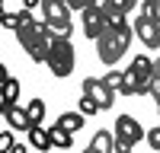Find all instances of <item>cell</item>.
I'll list each match as a JSON object with an SVG mask.
<instances>
[{"instance_id":"obj_1","label":"cell","mask_w":160,"mask_h":153,"mask_svg":"<svg viewBox=\"0 0 160 153\" xmlns=\"http://www.w3.org/2000/svg\"><path fill=\"white\" fill-rule=\"evenodd\" d=\"M131 35H135V29L131 26H106L102 29V35L96 38V51H99V61L102 64H112L118 61L128 51V45H131Z\"/></svg>"},{"instance_id":"obj_2","label":"cell","mask_w":160,"mask_h":153,"mask_svg":"<svg viewBox=\"0 0 160 153\" xmlns=\"http://www.w3.org/2000/svg\"><path fill=\"white\" fill-rule=\"evenodd\" d=\"M151 80H154V61L148 54H138L131 61V67L122 73V86H118V96H141L151 93Z\"/></svg>"},{"instance_id":"obj_3","label":"cell","mask_w":160,"mask_h":153,"mask_svg":"<svg viewBox=\"0 0 160 153\" xmlns=\"http://www.w3.org/2000/svg\"><path fill=\"white\" fill-rule=\"evenodd\" d=\"M45 64H48V70L55 73V76H61V80L74 73L77 51H74V45H71V38H68V35H55V38H51V51H48Z\"/></svg>"},{"instance_id":"obj_4","label":"cell","mask_w":160,"mask_h":153,"mask_svg":"<svg viewBox=\"0 0 160 153\" xmlns=\"http://www.w3.org/2000/svg\"><path fill=\"white\" fill-rule=\"evenodd\" d=\"M42 22L48 26L55 35H68L71 38V7L68 0H42Z\"/></svg>"},{"instance_id":"obj_5","label":"cell","mask_w":160,"mask_h":153,"mask_svg":"<svg viewBox=\"0 0 160 153\" xmlns=\"http://www.w3.org/2000/svg\"><path fill=\"white\" fill-rule=\"evenodd\" d=\"M141 137H144V131H141L138 118H131V115H118L115 118V150L128 153L135 144H141Z\"/></svg>"},{"instance_id":"obj_6","label":"cell","mask_w":160,"mask_h":153,"mask_svg":"<svg viewBox=\"0 0 160 153\" xmlns=\"http://www.w3.org/2000/svg\"><path fill=\"white\" fill-rule=\"evenodd\" d=\"M80 16H83V35L90 38V42H96V38L102 35V29L109 26V22H106L102 3H93V7H87V10H80Z\"/></svg>"},{"instance_id":"obj_7","label":"cell","mask_w":160,"mask_h":153,"mask_svg":"<svg viewBox=\"0 0 160 153\" xmlns=\"http://www.w3.org/2000/svg\"><path fill=\"white\" fill-rule=\"evenodd\" d=\"M83 93L90 99H96L99 109H112V102H115V89L106 83L102 76H87V80H83Z\"/></svg>"},{"instance_id":"obj_8","label":"cell","mask_w":160,"mask_h":153,"mask_svg":"<svg viewBox=\"0 0 160 153\" xmlns=\"http://www.w3.org/2000/svg\"><path fill=\"white\" fill-rule=\"evenodd\" d=\"M42 29H45V22H38V19H32V13L29 10H19V26H16V42L22 45V48H29L38 35H42Z\"/></svg>"},{"instance_id":"obj_9","label":"cell","mask_w":160,"mask_h":153,"mask_svg":"<svg viewBox=\"0 0 160 153\" xmlns=\"http://www.w3.org/2000/svg\"><path fill=\"white\" fill-rule=\"evenodd\" d=\"M131 29H135V35H138L148 48H160V22H154V19H148V16H141V13H138V19L131 22Z\"/></svg>"},{"instance_id":"obj_10","label":"cell","mask_w":160,"mask_h":153,"mask_svg":"<svg viewBox=\"0 0 160 153\" xmlns=\"http://www.w3.org/2000/svg\"><path fill=\"white\" fill-rule=\"evenodd\" d=\"M51 38H55V32H51L48 26H45V29H42V35H38V38H35V42H32L29 48H26V54H29L35 64H45L48 51H51Z\"/></svg>"},{"instance_id":"obj_11","label":"cell","mask_w":160,"mask_h":153,"mask_svg":"<svg viewBox=\"0 0 160 153\" xmlns=\"http://www.w3.org/2000/svg\"><path fill=\"white\" fill-rule=\"evenodd\" d=\"M3 118H7V124H10V131H29V128H32L29 112L19 109V105H10V109L3 112Z\"/></svg>"},{"instance_id":"obj_12","label":"cell","mask_w":160,"mask_h":153,"mask_svg":"<svg viewBox=\"0 0 160 153\" xmlns=\"http://www.w3.org/2000/svg\"><path fill=\"white\" fill-rule=\"evenodd\" d=\"M26 134H29V147H35V150H51V147H55V144H51V131L42 128V124H32Z\"/></svg>"},{"instance_id":"obj_13","label":"cell","mask_w":160,"mask_h":153,"mask_svg":"<svg viewBox=\"0 0 160 153\" xmlns=\"http://www.w3.org/2000/svg\"><path fill=\"white\" fill-rule=\"evenodd\" d=\"M112 150H115V134H109V131H96L87 147V153H112Z\"/></svg>"},{"instance_id":"obj_14","label":"cell","mask_w":160,"mask_h":153,"mask_svg":"<svg viewBox=\"0 0 160 153\" xmlns=\"http://www.w3.org/2000/svg\"><path fill=\"white\" fill-rule=\"evenodd\" d=\"M83 118H87V115H83V112H61L55 124H61V128H64V131H71V134H77V131H80V128H83Z\"/></svg>"},{"instance_id":"obj_15","label":"cell","mask_w":160,"mask_h":153,"mask_svg":"<svg viewBox=\"0 0 160 153\" xmlns=\"http://www.w3.org/2000/svg\"><path fill=\"white\" fill-rule=\"evenodd\" d=\"M48 131H51V144H55V147H61V150H71V147H74V134H71V131H64L61 124L48 128Z\"/></svg>"},{"instance_id":"obj_16","label":"cell","mask_w":160,"mask_h":153,"mask_svg":"<svg viewBox=\"0 0 160 153\" xmlns=\"http://www.w3.org/2000/svg\"><path fill=\"white\" fill-rule=\"evenodd\" d=\"M26 112H29V121H32V124H42V118H45V99L35 96L29 105H26Z\"/></svg>"},{"instance_id":"obj_17","label":"cell","mask_w":160,"mask_h":153,"mask_svg":"<svg viewBox=\"0 0 160 153\" xmlns=\"http://www.w3.org/2000/svg\"><path fill=\"white\" fill-rule=\"evenodd\" d=\"M80 112H83V115H90V118H93V115H99L102 109H99V102H96V99H90V96L83 93V96H80Z\"/></svg>"},{"instance_id":"obj_18","label":"cell","mask_w":160,"mask_h":153,"mask_svg":"<svg viewBox=\"0 0 160 153\" xmlns=\"http://www.w3.org/2000/svg\"><path fill=\"white\" fill-rule=\"evenodd\" d=\"M0 86H3V93H7V96H10L13 102L19 99V80H16V76H7V80L0 83Z\"/></svg>"},{"instance_id":"obj_19","label":"cell","mask_w":160,"mask_h":153,"mask_svg":"<svg viewBox=\"0 0 160 153\" xmlns=\"http://www.w3.org/2000/svg\"><path fill=\"white\" fill-rule=\"evenodd\" d=\"M16 26H19V13H3V16H0V29H13L16 32Z\"/></svg>"},{"instance_id":"obj_20","label":"cell","mask_w":160,"mask_h":153,"mask_svg":"<svg viewBox=\"0 0 160 153\" xmlns=\"http://www.w3.org/2000/svg\"><path fill=\"white\" fill-rule=\"evenodd\" d=\"M102 3H109V7H115V10H122V13H131L138 7V0H102Z\"/></svg>"},{"instance_id":"obj_21","label":"cell","mask_w":160,"mask_h":153,"mask_svg":"<svg viewBox=\"0 0 160 153\" xmlns=\"http://www.w3.org/2000/svg\"><path fill=\"white\" fill-rule=\"evenodd\" d=\"M122 73H125V70H115V67H112L109 73L102 76V80H106V83H109V86L115 89V93H118V86H122Z\"/></svg>"},{"instance_id":"obj_22","label":"cell","mask_w":160,"mask_h":153,"mask_svg":"<svg viewBox=\"0 0 160 153\" xmlns=\"http://www.w3.org/2000/svg\"><path fill=\"white\" fill-rule=\"evenodd\" d=\"M13 144H16V140H13V131H3V134H0V153H3V150H13Z\"/></svg>"},{"instance_id":"obj_23","label":"cell","mask_w":160,"mask_h":153,"mask_svg":"<svg viewBox=\"0 0 160 153\" xmlns=\"http://www.w3.org/2000/svg\"><path fill=\"white\" fill-rule=\"evenodd\" d=\"M144 137H148V144H151L154 150H160V128H151V131L144 134Z\"/></svg>"},{"instance_id":"obj_24","label":"cell","mask_w":160,"mask_h":153,"mask_svg":"<svg viewBox=\"0 0 160 153\" xmlns=\"http://www.w3.org/2000/svg\"><path fill=\"white\" fill-rule=\"evenodd\" d=\"M96 0H68V7L71 10H87V7H93Z\"/></svg>"},{"instance_id":"obj_25","label":"cell","mask_w":160,"mask_h":153,"mask_svg":"<svg viewBox=\"0 0 160 153\" xmlns=\"http://www.w3.org/2000/svg\"><path fill=\"white\" fill-rule=\"evenodd\" d=\"M10 105H13V99H10V96L3 93V86H0V115H3V112H7Z\"/></svg>"},{"instance_id":"obj_26","label":"cell","mask_w":160,"mask_h":153,"mask_svg":"<svg viewBox=\"0 0 160 153\" xmlns=\"http://www.w3.org/2000/svg\"><path fill=\"white\" fill-rule=\"evenodd\" d=\"M26 3V10H35V7H42V0H22Z\"/></svg>"},{"instance_id":"obj_27","label":"cell","mask_w":160,"mask_h":153,"mask_svg":"<svg viewBox=\"0 0 160 153\" xmlns=\"http://www.w3.org/2000/svg\"><path fill=\"white\" fill-rule=\"evenodd\" d=\"M7 76H10V70L3 67V64H0V83H3V80H7Z\"/></svg>"},{"instance_id":"obj_28","label":"cell","mask_w":160,"mask_h":153,"mask_svg":"<svg viewBox=\"0 0 160 153\" xmlns=\"http://www.w3.org/2000/svg\"><path fill=\"white\" fill-rule=\"evenodd\" d=\"M154 73H157V76H160V58H157V61H154Z\"/></svg>"},{"instance_id":"obj_29","label":"cell","mask_w":160,"mask_h":153,"mask_svg":"<svg viewBox=\"0 0 160 153\" xmlns=\"http://www.w3.org/2000/svg\"><path fill=\"white\" fill-rule=\"evenodd\" d=\"M3 13H7V10H3V0H0V16H3Z\"/></svg>"}]
</instances>
